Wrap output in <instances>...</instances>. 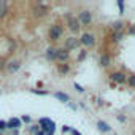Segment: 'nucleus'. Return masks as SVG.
<instances>
[{
	"mask_svg": "<svg viewBox=\"0 0 135 135\" xmlns=\"http://www.w3.org/2000/svg\"><path fill=\"white\" fill-rule=\"evenodd\" d=\"M67 24H69V27H70V30H73V32H78L80 30V19L76 18V16H73V15H67Z\"/></svg>",
	"mask_w": 135,
	"mask_h": 135,
	"instance_id": "nucleus-1",
	"label": "nucleus"
},
{
	"mask_svg": "<svg viewBox=\"0 0 135 135\" xmlns=\"http://www.w3.org/2000/svg\"><path fill=\"white\" fill-rule=\"evenodd\" d=\"M62 32H64V29L59 26V24H54V26H51V29H49V38L51 40H60V37H62Z\"/></svg>",
	"mask_w": 135,
	"mask_h": 135,
	"instance_id": "nucleus-2",
	"label": "nucleus"
},
{
	"mask_svg": "<svg viewBox=\"0 0 135 135\" xmlns=\"http://www.w3.org/2000/svg\"><path fill=\"white\" fill-rule=\"evenodd\" d=\"M80 43H81V45H84V46H94L95 38H94V35H92V33H83V35H81V38H80Z\"/></svg>",
	"mask_w": 135,
	"mask_h": 135,
	"instance_id": "nucleus-3",
	"label": "nucleus"
},
{
	"mask_svg": "<svg viewBox=\"0 0 135 135\" xmlns=\"http://www.w3.org/2000/svg\"><path fill=\"white\" fill-rule=\"evenodd\" d=\"M110 78H111L114 83H119V84H122V83L127 81V76H126L122 72H113V73L110 75Z\"/></svg>",
	"mask_w": 135,
	"mask_h": 135,
	"instance_id": "nucleus-4",
	"label": "nucleus"
},
{
	"mask_svg": "<svg viewBox=\"0 0 135 135\" xmlns=\"http://www.w3.org/2000/svg\"><path fill=\"white\" fill-rule=\"evenodd\" d=\"M80 46V40L78 38H75V37H70V38H67V41H65V49L69 51V49H76Z\"/></svg>",
	"mask_w": 135,
	"mask_h": 135,
	"instance_id": "nucleus-5",
	"label": "nucleus"
},
{
	"mask_svg": "<svg viewBox=\"0 0 135 135\" xmlns=\"http://www.w3.org/2000/svg\"><path fill=\"white\" fill-rule=\"evenodd\" d=\"M78 19H80L81 24H86V26H88V24H91V21H92V13H91V11H81Z\"/></svg>",
	"mask_w": 135,
	"mask_h": 135,
	"instance_id": "nucleus-6",
	"label": "nucleus"
},
{
	"mask_svg": "<svg viewBox=\"0 0 135 135\" xmlns=\"http://www.w3.org/2000/svg\"><path fill=\"white\" fill-rule=\"evenodd\" d=\"M40 124L43 126V130H51V133L54 132V122H52L51 119L43 118V119H40Z\"/></svg>",
	"mask_w": 135,
	"mask_h": 135,
	"instance_id": "nucleus-7",
	"label": "nucleus"
},
{
	"mask_svg": "<svg viewBox=\"0 0 135 135\" xmlns=\"http://www.w3.org/2000/svg\"><path fill=\"white\" fill-rule=\"evenodd\" d=\"M69 51H67L65 48H62V49H57V60H60V62H67L69 60Z\"/></svg>",
	"mask_w": 135,
	"mask_h": 135,
	"instance_id": "nucleus-8",
	"label": "nucleus"
},
{
	"mask_svg": "<svg viewBox=\"0 0 135 135\" xmlns=\"http://www.w3.org/2000/svg\"><path fill=\"white\" fill-rule=\"evenodd\" d=\"M46 57H48V60H56V59H57V48L49 46V48L46 49Z\"/></svg>",
	"mask_w": 135,
	"mask_h": 135,
	"instance_id": "nucleus-9",
	"label": "nucleus"
},
{
	"mask_svg": "<svg viewBox=\"0 0 135 135\" xmlns=\"http://www.w3.org/2000/svg\"><path fill=\"white\" fill-rule=\"evenodd\" d=\"M19 67H21V62H19V60H13V62H10V64H8L7 70H8L10 73H15V72H18V70H19Z\"/></svg>",
	"mask_w": 135,
	"mask_h": 135,
	"instance_id": "nucleus-10",
	"label": "nucleus"
},
{
	"mask_svg": "<svg viewBox=\"0 0 135 135\" xmlns=\"http://www.w3.org/2000/svg\"><path fill=\"white\" fill-rule=\"evenodd\" d=\"M21 126V121L18 119V118H13V119H10V122L7 124V127H10V129H18Z\"/></svg>",
	"mask_w": 135,
	"mask_h": 135,
	"instance_id": "nucleus-11",
	"label": "nucleus"
},
{
	"mask_svg": "<svg viewBox=\"0 0 135 135\" xmlns=\"http://www.w3.org/2000/svg\"><path fill=\"white\" fill-rule=\"evenodd\" d=\"M33 11H35L37 16H45V15L48 13V8H46V7H37Z\"/></svg>",
	"mask_w": 135,
	"mask_h": 135,
	"instance_id": "nucleus-12",
	"label": "nucleus"
},
{
	"mask_svg": "<svg viewBox=\"0 0 135 135\" xmlns=\"http://www.w3.org/2000/svg\"><path fill=\"white\" fill-rule=\"evenodd\" d=\"M97 127H99L102 132H110V129H111V127H110L107 122H103V121H99V122H97Z\"/></svg>",
	"mask_w": 135,
	"mask_h": 135,
	"instance_id": "nucleus-13",
	"label": "nucleus"
},
{
	"mask_svg": "<svg viewBox=\"0 0 135 135\" xmlns=\"http://www.w3.org/2000/svg\"><path fill=\"white\" fill-rule=\"evenodd\" d=\"M54 97H56V99H59V100H62V102H69V100H70V97L67 95V94H64V92H56V94H54Z\"/></svg>",
	"mask_w": 135,
	"mask_h": 135,
	"instance_id": "nucleus-14",
	"label": "nucleus"
},
{
	"mask_svg": "<svg viewBox=\"0 0 135 135\" xmlns=\"http://www.w3.org/2000/svg\"><path fill=\"white\" fill-rule=\"evenodd\" d=\"M100 64H102L103 67H108V65H110V56H108V54H102V57H100Z\"/></svg>",
	"mask_w": 135,
	"mask_h": 135,
	"instance_id": "nucleus-15",
	"label": "nucleus"
},
{
	"mask_svg": "<svg viewBox=\"0 0 135 135\" xmlns=\"http://www.w3.org/2000/svg\"><path fill=\"white\" fill-rule=\"evenodd\" d=\"M5 15H7V3L2 0V2H0V18H3Z\"/></svg>",
	"mask_w": 135,
	"mask_h": 135,
	"instance_id": "nucleus-16",
	"label": "nucleus"
},
{
	"mask_svg": "<svg viewBox=\"0 0 135 135\" xmlns=\"http://www.w3.org/2000/svg\"><path fill=\"white\" fill-rule=\"evenodd\" d=\"M122 27H124V24H122L121 21H118V22H114V24H113V30H114V32H121V30H122Z\"/></svg>",
	"mask_w": 135,
	"mask_h": 135,
	"instance_id": "nucleus-17",
	"label": "nucleus"
},
{
	"mask_svg": "<svg viewBox=\"0 0 135 135\" xmlns=\"http://www.w3.org/2000/svg\"><path fill=\"white\" fill-rule=\"evenodd\" d=\"M69 70H70V67L67 65V64H60V65H59V72H60V73H67Z\"/></svg>",
	"mask_w": 135,
	"mask_h": 135,
	"instance_id": "nucleus-18",
	"label": "nucleus"
},
{
	"mask_svg": "<svg viewBox=\"0 0 135 135\" xmlns=\"http://www.w3.org/2000/svg\"><path fill=\"white\" fill-rule=\"evenodd\" d=\"M121 38H122V32H114V33H113V37H111V40H113V41H119Z\"/></svg>",
	"mask_w": 135,
	"mask_h": 135,
	"instance_id": "nucleus-19",
	"label": "nucleus"
},
{
	"mask_svg": "<svg viewBox=\"0 0 135 135\" xmlns=\"http://www.w3.org/2000/svg\"><path fill=\"white\" fill-rule=\"evenodd\" d=\"M127 84H129L130 88H135V75H132V76L127 78Z\"/></svg>",
	"mask_w": 135,
	"mask_h": 135,
	"instance_id": "nucleus-20",
	"label": "nucleus"
},
{
	"mask_svg": "<svg viewBox=\"0 0 135 135\" xmlns=\"http://www.w3.org/2000/svg\"><path fill=\"white\" fill-rule=\"evenodd\" d=\"M7 129V122L5 121H0V130H5Z\"/></svg>",
	"mask_w": 135,
	"mask_h": 135,
	"instance_id": "nucleus-21",
	"label": "nucleus"
},
{
	"mask_svg": "<svg viewBox=\"0 0 135 135\" xmlns=\"http://www.w3.org/2000/svg\"><path fill=\"white\" fill-rule=\"evenodd\" d=\"M75 89H76L78 92H84V89H83V88H81L80 84H76V83H75Z\"/></svg>",
	"mask_w": 135,
	"mask_h": 135,
	"instance_id": "nucleus-22",
	"label": "nucleus"
},
{
	"mask_svg": "<svg viewBox=\"0 0 135 135\" xmlns=\"http://www.w3.org/2000/svg\"><path fill=\"white\" fill-rule=\"evenodd\" d=\"M32 92H33V94H41V95H45V94H46V92H45V91H35V89H33V91H32Z\"/></svg>",
	"mask_w": 135,
	"mask_h": 135,
	"instance_id": "nucleus-23",
	"label": "nucleus"
},
{
	"mask_svg": "<svg viewBox=\"0 0 135 135\" xmlns=\"http://www.w3.org/2000/svg\"><path fill=\"white\" fill-rule=\"evenodd\" d=\"M84 56H86V52H84V51H83V52H81V54H80V57H78V60H83V59H84Z\"/></svg>",
	"mask_w": 135,
	"mask_h": 135,
	"instance_id": "nucleus-24",
	"label": "nucleus"
},
{
	"mask_svg": "<svg viewBox=\"0 0 135 135\" xmlns=\"http://www.w3.org/2000/svg\"><path fill=\"white\" fill-rule=\"evenodd\" d=\"M22 121H26V122H29V121H30V118H29V116H24V118H22Z\"/></svg>",
	"mask_w": 135,
	"mask_h": 135,
	"instance_id": "nucleus-25",
	"label": "nucleus"
},
{
	"mask_svg": "<svg viewBox=\"0 0 135 135\" xmlns=\"http://www.w3.org/2000/svg\"><path fill=\"white\" fill-rule=\"evenodd\" d=\"M129 33H135V27H130L129 29Z\"/></svg>",
	"mask_w": 135,
	"mask_h": 135,
	"instance_id": "nucleus-26",
	"label": "nucleus"
},
{
	"mask_svg": "<svg viewBox=\"0 0 135 135\" xmlns=\"http://www.w3.org/2000/svg\"><path fill=\"white\" fill-rule=\"evenodd\" d=\"M48 135H52V133H48Z\"/></svg>",
	"mask_w": 135,
	"mask_h": 135,
	"instance_id": "nucleus-27",
	"label": "nucleus"
}]
</instances>
